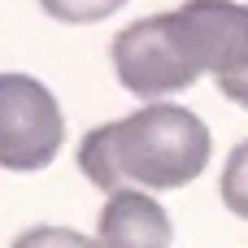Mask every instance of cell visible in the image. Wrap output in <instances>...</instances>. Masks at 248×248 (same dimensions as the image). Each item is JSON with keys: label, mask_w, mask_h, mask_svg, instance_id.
<instances>
[{"label": "cell", "mask_w": 248, "mask_h": 248, "mask_svg": "<svg viewBox=\"0 0 248 248\" xmlns=\"http://www.w3.org/2000/svg\"><path fill=\"white\" fill-rule=\"evenodd\" d=\"M13 248H100V244H92L87 235H78L70 227H31L13 240Z\"/></svg>", "instance_id": "8"}, {"label": "cell", "mask_w": 248, "mask_h": 248, "mask_svg": "<svg viewBox=\"0 0 248 248\" xmlns=\"http://www.w3.org/2000/svg\"><path fill=\"white\" fill-rule=\"evenodd\" d=\"M65 144L57 96L31 74H0V170L35 174Z\"/></svg>", "instance_id": "4"}, {"label": "cell", "mask_w": 248, "mask_h": 248, "mask_svg": "<svg viewBox=\"0 0 248 248\" xmlns=\"http://www.w3.org/2000/svg\"><path fill=\"white\" fill-rule=\"evenodd\" d=\"M170 214L140 187H122L100 209V248H170Z\"/></svg>", "instance_id": "5"}, {"label": "cell", "mask_w": 248, "mask_h": 248, "mask_svg": "<svg viewBox=\"0 0 248 248\" xmlns=\"http://www.w3.org/2000/svg\"><path fill=\"white\" fill-rule=\"evenodd\" d=\"M187 61L214 74L222 96L248 105V4L240 0H187L170 13Z\"/></svg>", "instance_id": "2"}, {"label": "cell", "mask_w": 248, "mask_h": 248, "mask_svg": "<svg viewBox=\"0 0 248 248\" xmlns=\"http://www.w3.org/2000/svg\"><path fill=\"white\" fill-rule=\"evenodd\" d=\"M209 153H214L209 126L192 109L157 100L135 109L131 118L100 122L96 131H87L78 144V170L92 187L109 196L131 183L170 192L201 179V170L209 166Z\"/></svg>", "instance_id": "1"}, {"label": "cell", "mask_w": 248, "mask_h": 248, "mask_svg": "<svg viewBox=\"0 0 248 248\" xmlns=\"http://www.w3.org/2000/svg\"><path fill=\"white\" fill-rule=\"evenodd\" d=\"M126 0H39V9L65 26H83V22H100L109 13H118Z\"/></svg>", "instance_id": "7"}, {"label": "cell", "mask_w": 248, "mask_h": 248, "mask_svg": "<svg viewBox=\"0 0 248 248\" xmlns=\"http://www.w3.org/2000/svg\"><path fill=\"white\" fill-rule=\"evenodd\" d=\"M222 205L235 218H248V140L231 148V157L222 166Z\"/></svg>", "instance_id": "6"}, {"label": "cell", "mask_w": 248, "mask_h": 248, "mask_svg": "<svg viewBox=\"0 0 248 248\" xmlns=\"http://www.w3.org/2000/svg\"><path fill=\"white\" fill-rule=\"evenodd\" d=\"M244 109H248V105H244Z\"/></svg>", "instance_id": "9"}, {"label": "cell", "mask_w": 248, "mask_h": 248, "mask_svg": "<svg viewBox=\"0 0 248 248\" xmlns=\"http://www.w3.org/2000/svg\"><path fill=\"white\" fill-rule=\"evenodd\" d=\"M109 57H113L118 83L148 105H157L161 96L187 92L201 78V70L187 61V52L179 44V31H174L170 13H153V17H140V22L122 26L109 44Z\"/></svg>", "instance_id": "3"}]
</instances>
